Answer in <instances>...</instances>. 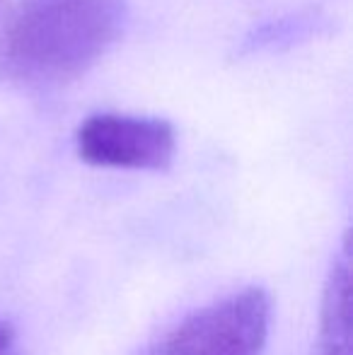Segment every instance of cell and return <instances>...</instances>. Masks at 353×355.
<instances>
[{
  "label": "cell",
  "instance_id": "obj_1",
  "mask_svg": "<svg viewBox=\"0 0 353 355\" xmlns=\"http://www.w3.org/2000/svg\"><path fill=\"white\" fill-rule=\"evenodd\" d=\"M123 0H22L5 44L12 78L61 87L85 75L119 39Z\"/></svg>",
  "mask_w": 353,
  "mask_h": 355
},
{
  "label": "cell",
  "instance_id": "obj_2",
  "mask_svg": "<svg viewBox=\"0 0 353 355\" xmlns=\"http://www.w3.org/2000/svg\"><path fill=\"white\" fill-rule=\"evenodd\" d=\"M271 300L264 288H245L189 314L143 355H261Z\"/></svg>",
  "mask_w": 353,
  "mask_h": 355
},
{
  "label": "cell",
  "instance_id": "obj_3",
  "mask_svg": "<svg viewBox=\"0 0 353 355\" xmlns=\"http://www.w3.org/2000/svg\"><path fill=\"white\" fill-rule=\"evenodd\" d=\"M76 145L78 155L97 167L160 172L175 159L177 138L162 119L97 114L80 123Z\"/></svg>",
  "mask_w": 353,
  "mask_h": 355
},
{
  "label": "cell",
  "instance_id": "obj_4",
  "mask_svg": "<svg viewBox=\"0 0 353 355\" xmlns=\"http://www.w3.org/2000/svg\"><path fill=\"white\" fill-rule=\"evenodd\" d=\"M315 355H351V244L334 257L322 295Z\"/></svg>",
  "mask_w": 353,
  "mask_h": 355
},
{
  "label": "cell",
  "instance_id": "obj_5",
  "mask_svg": "<svg viewBox=\"0 0 353 355\" xmlns=\"http://www.w3.org/2000/svg\"><path fill=\"white\" fill-rule=\"evenodd\" d=\"M0 355H19L15 351V329L8 319H0Z\"/></svg>",
  "mask_w": 353,
  "mask_h": 355
}]
</instances>
